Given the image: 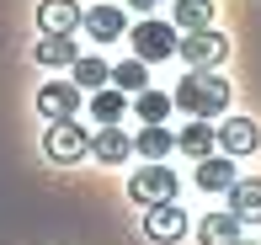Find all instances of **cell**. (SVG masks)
<instances>
[{"label":"cell","instance_id":"6da1fadb","mask_svg":"<svg viewBox=\"0 0 261 245\" xmlns=\"http://www.w3.org/2000/svg\"><path fill=\"white\" fill-rule=\"evenodd\" d=\"M171 107H181V112H192V118H224L229 112V80H219L213 69H192L187 80H176V96H171Z\"/></svg>","mask_w":261,"mask_h":245},{"label":"cell","instance_id":"7a4b0ae2","mask_svg":"<svg viewBox=\"0 0 261 245\" xmlns=\"http://www.w3.org/2000/svg\"><path fill=\"white\" fill-rule=\"evenodd\" d=\"M43 155H48L54 166H75V160L91 155V133L75 118H69V123H48V133H43Z\"/></svg>","mask_w":261,"mask_h":245},{"label":"cell","instance_id":"3957f363","mask_svg":"<svg viewBox=\"0 0 261 245\" xmlns=\"http://www.w3.org/2000/svg\"><path fill=\"white\" fill-rule=\"evenodd\" d=\"M176 53L192 69H213V64L229 59V38H224L219 27H197V32H187V38H176Z\"/></svg>","mask_w":261,"mask_h":245},{"label":"cell","instance_id":"277c9868","mask_svg":"<svg viewBox=\"0 0 261 245\" xmlns=\"http://www.w3.org/2000/svg\"><path fill=\"white\" fill-rule=\"evenodd\" d=\"M128 197H134L139 208L176 203V171H171V166H139L134 181H128Z\"/></svg>","mask_w":261,"mask_h":245},{"label":"cell","instance_id":"5b68a950","mask_svg":"<svg viewBox=\"0 0 261 245\" xmlns=\"http://www.w3.org/2000/svg\"><path fill=\"white\" fill-rule=\"evenodd\" d=\"M128 43H134V59H144V64L176 59V27H171V21H155V16H149V21H139Z\"/></svg>","mask_w":261,"mask_h":245},{"label":"cell","instance_id":"8992f818","mask_svg":"<svg viewBox=\"0 0 261 245\" xmlns=\"http://www.w3.org/2000/svg\"><path fill=\"white\" fill-rule=\"evenodd\" d=\"M38 112L48 123H69L80 112V86H75V80H48V86L38 91Z\"/></svg>","mask_w":261,"mask_h":245},{"label":"cell","instance_id":"52a82bcc","mask_svg":"<svg viewBox=\"0 0 261 245\" xmlns=\"http://www.w3.org/2000/svg\"><path fill=\"white\" fill-rule=\"evenodd\" d=\"M213 128H219V149H224V155H256V149H261V123L256 118H224V123H213Z\"/></svg>","mask_w":261,"mask_h":245},{"label":"cell","instance_id":"ba28073f","mask_svg":"<svg viewBox=\"0 0 261 245\" xmlns=\"http://www.w3.org/2000/svg\"><path fill=\"white\" fill-rule=\"evenodd\" d=\"M144 235L160 240V245H176V240L187 235V213H181V203H155V208H144Z\"/></svg>","mask_w":261,"mask_h":245},{"label":"cell","instance_id":"9c48e42d","mask_svg":"<svg viewBox=\"0 0 261 245\" xmlns=\"http://www.w3.org/2000/svg\"><path fill=\"white\" fill-rule=\"evenodd\" d=\"M80 16H86V11H80L75 0H43L38 6V32L43 38H75Z\"/></svg>","mask_w":261,"mask_h":245},{"label":"cell","instance_id":"30bf717a","mask_svg":"<svg viewBox=\"0 0 261 245\" xmlns=\"http://www.w3.org/2000/svg\"><path fill=\"white\" fill-rule=\"evenodd\" d=\"M80 27L91 32L96 43H112V38H128V16L117 6H91L86 16H80Z\"/></svg>","mask_w":261,"mask_h":245},{"label":"cell","instance_id":"8fae6325","mask_svg":"<svg viewBox=\"0 0 261 245\" xmlns=\"http://www.w3.org/2000/svg\"><path fill=\"white\" fill-rule=\"evenodd\" d=\"M91 155H96L101 166H123V160L134 155V139H128V133H123V128H117V123H107L101 133L91 139Z\"/></svg>","mask_w":261,"mask_h":245},{"label":"cell","instance_id":"7c38bea8","mask_svg":"<svg viewBox=\"0 0 261 245\" xmlns=\"http://www.w3.org/2000/svg\"><path fill=\"white\" fill-rule=\"evenodd\" d=\"M176 149H181V155H192V160H208L213 149H219V128L203 123V118H197V123H187L181 133H176Z\"/></svg>","mask_w":261,"mask_h":245},{"label":"cell","instance_id":"4fadbf2b","mask_svg":"<svg viewBox=\"0 0 261 245\" xmlns=\"http://www.w3.org/2000/svg\"><path fill=\"white\" fill-rule=\"evenodd\" d=\"M197 240L203 245H240V219L229 208H213L203 224H197Z\"/></svg>","mask_w":261,"mask_h":245},{"label":"cell","instance_id":"5bb4252c","mask_svg":"<svg viewBox=\"0 0 261 245\" xmlns=\"http://www.w3.org/2000/svg\"><path fill=\"white\" fill-rule=\"evenodd\" d=\"M234 181H240V176H234V160H229V155L197 160V186H203V192H229Z\"/></svg>","mask_w":261,"mask_h":245},{"label":"cell","instance_id":"9a60e30c","mask_svg":"<svg viewBox=\"0 0 261 245\" xmlns=\"http://www.w3.org/2000/svg\"><path fill=\"white\" fill-rule=\"evenodd\" d=\"M229 213L240 219V224H261V176L229 186Z\"/></svg>","mask_w":261,"mask_h":245},{"label":"cell","instance_id":"2e32d148","mask_svg":"<svg viewBox=\"0 0 261 245\" xmlns=\"http://www.w3.org/2000/svg\"><path fill=\"white\" fill-rule=\"evenodd\" d=\"M69 80H75L80 91H101V86H112V64H107V59H96V53H91V59L80 53V59L69 64Z\"/></svg>","mask_w":261,"mask_h":245},{"label":"cell","instance_id":"e0dca14e","mask_svg":"<svg viewBox=\"0 0 261 245\" xmlns=\"http://www.w3.org/2000/svg\"><path fill=\"white\" fill-rule=\"evenodd\" d=\"M134 149H139L144 160H165V155L176 149V133H171L165 123H144V128H139V139H134Z\"/></svg>","mask_w":261,"mask_h":245},{"label":"cell","instance_id":"ac0fdd59","mask_svg":"<svg viewBox=\"0 0 261 245\" xmlns=\"http://www.w3.org/2000/svg\"><path fill=\"white\" fill-rule=\"evenodd\" d=\"M32 59H38L43 69H69L80 59V48H75V38H43L38 48H32Z\"/></svg>","mask_w":261,"mask_h":245},{"label":"cell","instance_id":"d6986e66","mask_svg":"<svg viewBox=\"0 0 261 245\" xmlns=\"http://www.w3.org/2000/svg\"><path fill=\"white\" fill-rule=\"evenodd\" d=\"M123 112H128V96H123L117 86H101V91H91V118H96L101 128H107V123H117Z\"/></svg>","mask_w":261,"mask_h":245},{"label":"cell","instance_id":"ffe728a7","mask_svg":"<svg viewBox=\"0 0 261 245\" xmlns=\"http://www.w3.org/2000/svg\"><path fill=\"white\" fill-rule=\"evenodd\" d=\"M112 86L123 91V96L149 91V64H144V59H123V64H112Z\"/></svg>","mask_w":261,"mask_h":245},{"label":"cell","instance_id":"44dd1931","mask_svg":"<svg viewBox=\"0 0 261 245\" xmlns=\"http://www.w3.org/2000/svg\"><path fill=\"white\" fill-rule=\"evenodd\" d=\"M171 27H187V32L213 27V0H176V21Z\"/></svg>","mask_w":261,"mask_h":245},{"label":"cell","instance_id":"7402d4cb","mask_svg":"<svg viewBox=\"0 0 261 245\" xmlns=\"http://www.w3.org/2000/svg\"><path fill=\"white\" fill-rule=\"evenodd\" d=\"M134 112H139V123H165L176 107H171L165 91H139V96H134Z\"/></svg>","mask_w":261,"mask_h":245},{"label":"cell","instance_id":"603a6c76","mask_svg":"<svg viewBox=\"0 0 261 245\" xmlns=\"http://www.w3.org/2000/svg\"><path fill=\"white\" fill-rule=\"evenodd\" d=\"M128 6H134V11H155L160 0H128Z\"/></svg>","mask_w":261,"mask_h":245},{"label":"cell","instance_id":"cb8c5ba5","mask_svg":"<svg viewBox=\"0 0 261 245\" xmlns=\"http://www.w3.org/2000/svg\"><path fill=\"white\" fill-rule=\"evenodd\" d=\"M240 245H261V240H240Z\"/></svg>","mask_w":261,"mask_h":245}]
</instances>
